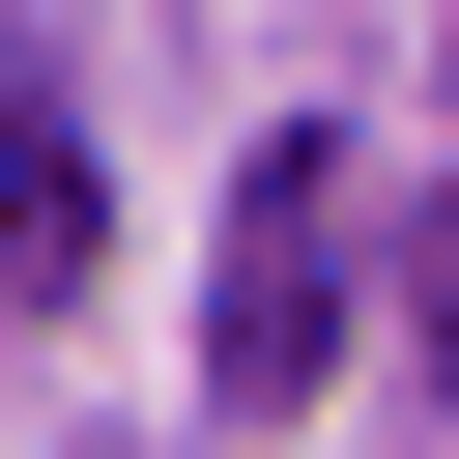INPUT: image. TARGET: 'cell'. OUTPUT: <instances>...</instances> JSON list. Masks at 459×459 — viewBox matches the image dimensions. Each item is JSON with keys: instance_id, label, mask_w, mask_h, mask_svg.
Returning a JSON list of instances; mask_svg holds the SVG:
<instances>
[{"instance_id": "1", "label": "cell", "mask_w": 459, "mask_h": 459, "mask_svg": "<svg viewBox=\"0 0 459 459\" xmlns=\"http://www.w3.org/2000/svg\"><path fill=\"white\" fill-rule=\"evenodd\" d=\"M344 373V143H258L230 172V258H201V402H316Z\"/></svg>"}, {"instance_id": "2", "label": "cell", "mask_w": 459, "mask_h": 459, "mask_svg": "<svg viewBox=\"0 0 459 459\" xmlns=\"http://www.w3.org/2000/svg\"><path fill=\"white\" fill-rule=\"evenodd\" d=\"M0 287L29 316L86 287V115H57V57H0Z\"/></svg>"}, {"instance_id": "3", "label": "cell", "mask_w": 459, "mask_h": 459, "mask_svg": "<svg viewBox=\"0 0 459 459\" xmlns=\"http://www.w3.org/2000/svg\"><path fill=\"white\" fill-rule=\"evenodd\" d=\"M430 373H459V201H430Z\"/></svg>"}]
</instances>
